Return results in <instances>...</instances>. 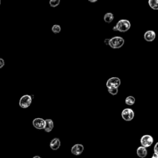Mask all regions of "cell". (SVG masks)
Returning a JSON list of instances; mask_svg holds the SVG:
<instances>
[{"mask_svg":"<svg viewBox=\"0 0 158 158\" xmlns=\"http://www.w3.org/2000/svg\"><path fill=\"white\" fill-rule=\"evenodd\" d=\"M84 150V146L81 144H76L71 148V152L74 155L78 156L81 154Z\"/></svg>","mask_w":158,"mask_h":158,"instance_id":"cell-8","label":"cell"},{"mask_svg":"<svg viewBox=\"0 0 158 158\" xmlns=\"http://www.w3.org/2000/svg\"><path fill=\"white\" fill-rule=\"evenodd\" d=\"M61 0H50V5L52 8H56L60 4Z\"/></svg>","mask_w":158,"mask_h":158,"instance_id":"cell-17","label":"cell"},{"mask_svg":"<svg viewBox=\"0 0 158 158\" xmlns=\"http://www.w3.org/2000/svg\"><path fill=\"white\" fill-rule=\"evenodd\" d=\"M120 84L121 82L120 78H119L118 77H112L108 79V81L106 82V87L107 88H119V87L120 85Z\"/></svg>","mask_w":158,"mask_h":158,"instance_id":"cell-6","label":"cell"},{"mask_svg":"<svg viewBox=\"0 0 158 158\" xmlns=\"http://www.w3.org/2000/svg\"><path fill=\"white\" fill-rule=\"evenodd\" d=\"M34 127L38 130L44 129L45 125V120L42 118H35L32 122Z\"/></svg>","mask_w":158,"mask_h":158,"instance_id":"cell-7","label":"cell"},{"mask_svg":"<svg viewBox=\"0 0 158 158\" xmlns=\"http://www.w3.org/2000/svg\"><path fill=\"white\" fill-rule=\"evenodd\" d=\"M31 102H32V98L31 96L28 94H25L20 98L19 104L21 107L25 109L31 105Z\"/></svg>","mask_w":158,"mask_h":158,"instance_id":"cell-3","label":"cell"},{"mask_svg":"<svg viewBox=\"0 0 158 158\" xmlns=\"http://www.w3.org/2000/svg\"><path fill=\"white\" fill-rule=\"evenodd\" d=\"M50 148L54 150V151H56V150H58L60 146H61V141L58 138H53L51 142H50Z\"/></svg>","mask_w":158,"mask_h":158,"instance_id":"cell-11","label":"cell"},{"mask_svg":"<svg viewBox=\"0 0 158 158\" xmlns=\"http://www.w3.org/2000/svg\"><path fill=\"white\" fill-rule=\"evenodd\" d=\"M153 138L150 135H145L142 136L140 139L141 145H142V146H144L145 148H148L151 146L153 143Z\"/></svg>","mask_w":158,"mask_h":158,"instance_id":"cell-5","label":"cell"},{"mask_svg":"<svg viewBox=\"0 0 158 158\" xmlns=\"http://www.w3.org/2000/svg\"><path fill=\"white\" fill-rule=\"evenodd\" d=\"M51 30L54 34H59L61 32V27L58 24H54L53 25L52 28H51Z\"/></svg>","mask_w":158,"mask_h":158,"instance_id":"cell-16","label":"cell"},{"mask_svg":"<svg viewBox=\"0 0 158 158\" xmlns=\"http://www.w3.org/2000/svg\"><path fill=\"white\" fill-rule=\"evenodd\" d=\"M154 153L156 154L158 156V142L156 143L154 147Z\"/></svg>","mask_w":158,"mask_h":158,"instance_id":"cell-20","label":"cell"},{"mask_svg":"<svg viewBox=\"0 0 158 158\" xmlns=\"http://www.w3.org/2000/svg\"><path fill=\"white\" fill-rule=\"evenodd\" d=\"M88 2H90V3H95L97 2H98V0H88Z\"/></svg>","mask_w":158,"mask_h":158,"instance_id":"cell-21","label":"cell"},{"mask_svg":"<svg viewBox=\"0 0 158 158\" xmlns=\"http://www.w3.org/2000/svg\"><path fill=\"white\" fill-rule=\"evenodd\" d=\"M122 117L125 121H131L134 118V112L130 108H125L122 112Z\"/></svg>","mask_w":158,"mask_h":158,"instance_id":"cell-4","label":"cell"},{"mask_svg":"<svg viewBox=\"0 0 158 158\" xmlns=\"http://www.w3.org/2000/svg\"><path fill=\"white\" fill-rule=\"evenodd\" d=\"M156 33L153 30H148L144 34V38L146 41L151 42L155 40L156 38Z\"/></svg>","mask_w":158,"mask_h":158,"instance_id":"cell-9","label":"cell"},{"mask_svg":"<svg viewBox=\"0 0 158 158\" xmlns=\"http://www.w3.org/2000/svg\"><path fill=\"white\" fill-rule=\"evenodd\" d=\"M151 158H158V156L156 154H155V153H154L153 154V156H152V157Z\"/></svg>","mask_w":158,"mask_h":158,"instance_id":"cell-22","label":"cell"},{"mask_svg":"<svg viewBox=\"0 0 158 158\" xmlns=\"http://www.w3.org/2000/svg\"><path fill=\"white\" fill-rule=\"evenodd\" d=\"M5 64V60L3 58H0V69H2Z\"/></svg>","mask_w":158,"mask_h":158,"instance_id":"cell-19","label":"cell"},{"mask_svg":"<svg viewBox=\"0 0 158 158\" xmlns=\"http://www.w3.org/2000/svg\"><path fill=\"white\" fill-rule=\"evenodd\" d=\"M114 14L111 12H107L106 13L104 16V21L106 23H110L111 22H113V21L114 20Z\"/></svg>","mask_w":158,"mask_h":158,"instance_id":"cell-13","label":"cell"},{"mask_svg":"<svg viewBox=\"0 0 158 158\" xmlns=\"http://www.w3.org/2000/svg\"><path fill=\"white\" fill-rule=\"evenodd\" d=\"M137 154L139 157L145 158L148 154V151L146 148L144 146H140L137 150Z\"/></svg>","mask_w":158,"mask_h":158,"instance_id":"cell-12","label":"cell"},{"mask_svg":"<svg viewBox=\"0 0 158 158\" xmlns=\"http://www.w3.org/2000/svg\"><path fill=\"white\" fill-rule=\"evenodd\" d=\"M124 40L121 37H114L109 39L108 45L113 49H119L124 44Z\"/></svg>","mask_w":158,"mask_h":158,"instance_id":"cell-2","label":"cell"},{"mask_svg":"<svg viewBox=\"0 0 158 158\" xmlns=\"http://www.w3.org/2000/svg\"><path fill=\"white\" fill-rule=\"evenodd\" d=\"M33 158H41V157H40L39 156H35Z\"/></svg>","mask_w":158,"mask_h":158,"instance_id":"cell-23","label":"cell"},{"mask_svg":"<svg viewBox=\"0 0 158 158\" xmlns=\"http://www.w3.org/2000/svg\"><path fill=\"white\" fill-rule=\"evenodd\" d=\"M149 6L154 10H158V0H149Z\"/></svg>","mask_w":158,"mask_h":158,"instance_id":"cell-14","label":"cell"},{"mask_svg":"<svg viewBox=\"0 0 158 158\" xmlns=\"http://www.w3.org/2000/svg\"><path fill=\"white\" fill-rule=\"evenodd\" d=\"M131 27V24L129 20L121 19L118 21L116 25L113 27L114 31H118L120 32H126Z\"/></svg>","mask_w":158,"mask_h":158,"instance_id":"cell-1","label":"cell"},{"mask_svg":"<svg viewBox=\"0 0 158 158\" xmlns=\"http://www.w3.org/2000/svg\"><path fill=\"white\" fill-rule=\"evenodd\" d=\"M54 128V122L53 120L48 119L45 120V125L44 130L46 132H50Z\"/></svg>","mask_w":158,"mask_h":158,"instance_id":"cell-10","label":"cell"},{"mask_svg":"<svg viewBox=\"0 0 158 158\" xmlns=\"http://www.w3.org/2000/svg\"><path fill=\"white\" fill-rule=\"evenodd\" d=\"M125 103L128 106H132L135 103V98L132 96H129L126 98Z\"/></svg>","mask_w":158,"mask_h":158,"instance_id":"cell-15","label":"cell"},{"mask_svg":"<svg viewBox=\"0 0 158 158\" xmlns=\"http://www.w3.org/2000/svg\"><path fill=\"white\" fill-rule=\"evenodd\" d=\"M107 90L108 92L113 94V95H116V94L118 93V88H116V87H111V88H107Z\"/></svg>","mask_w":158,"mask_h":158,"instance_id":"cell-18","label":"cell"},{"mask_svg":"<svg viewBox=\"0 0 158 158\" xmlns=\"http://www.w3.org/2000/svg\"><path fill=\"white\" fill-rule=\"evenodd\" d=\"M1 4H2V2H1V0H0V5H1Z\"/></svg>","mask_w":158,"mask_h":158,"instance_id":"cell-24","label":"cell"}]
</instances>
